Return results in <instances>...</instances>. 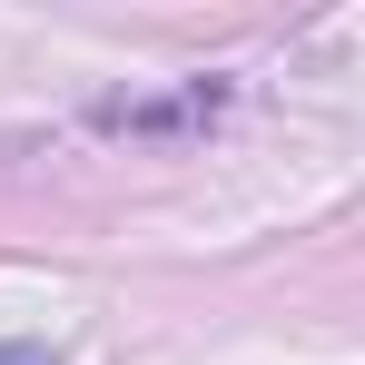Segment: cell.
Wrapping results in <instances>:
<instances>
[]
</instances>
